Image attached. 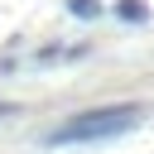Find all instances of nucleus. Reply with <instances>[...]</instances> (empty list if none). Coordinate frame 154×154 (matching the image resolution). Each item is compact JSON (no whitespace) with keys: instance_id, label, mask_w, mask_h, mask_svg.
<instances>
[{"instance_id":"f257e3e1","label":"nucleus","mask_w":154,"mask_h":154,"mask_svg":"<svg viewBox=\"0 0 154 154\" xmlns=\"http://www.w3.org/2000/svg\"><path fill=\"white\" fill-rule=\"evenodd\" d=\"M140 120V106H101V111H82L72 120H63L48 144H87V140H116L125 130H135Z\"/></svg>"},{"instance_id":"7ed1b4c3","label":"nucleus","mask_w":154,"mask_h":154,"mask_svg":"<svg viewBox=\"0 0 154 154\" xmlns=\"http://www.w3.org/2000/svg\"><path fill=\"white\" fill-rule=\"evenodd\" d=\"M67 10H72V14H82V19L101 14V5H96V0H67Z\"/></svg>"},{"instance_id":"f03ea898","label":"nucleus","mask_w":154,"mask_h":154,"mask_svg":"<svg viewBox=\"0 0 154 154\" xmlns=\"http://www.w3.org/2000/svg\"><path fill=\"white\" fill-rule=\"evenodd\" d=\"M116 14H120V19H130V24H144V19H149L144 0H116Z\"/></svg>"},{"instance_id":"20e7f679","label":"nucleus","mask_w":154,"mask_h":154,"mask_svg":"<svg viewBox=\"0 0 154 154\" xmlns=\"http://www.w3.org/2000/svg\"><path fill=\"white\" fill-rule=\"evenodd\" d=\"M0 116H10V106H0Z\"/></svg>"}]
</instances>
